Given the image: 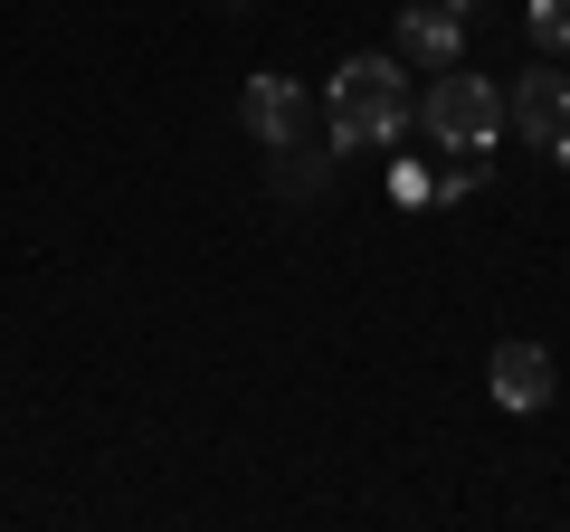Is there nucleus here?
<instances>
[{"label":"nucleus","instance_id":"nucleus-1","mask_svg":"<svg viewBox=\"0 0 570 532\" xmlns=\"http://www.w3.org/2000/svg\"><path fill=\"white\" fill-rule=\"evenodd\" d=\"M419 124V96H409V58H343L324 86V134L333 152H390Z\"/></svg>","mask_w":570,"mask_h":532},{"label":"nucleus","instance_id":"nucleus-2","mask_svg":"<svg viewBox=\"0 0 570 532\" xmlns=\"http://www.w3.org/2000/svg\"><path fill=\"white\" fill-rule=\"evenodd\" d=\"M419 134L438 152H494L504 144V86L475 67H438V86L419 96Z\"/></svg>","mask_w":570,"mask_h":532},{"label":"nucleus","instance_id":"nucleus-3","mask_svg":"<svg viewBox=\"0 0 570 532\" xmlns=\"http://www.w3.org/2000/svg\"><path fill=\"white\" fill-rule=\"evenodd\" d=\"M504 134H513V144H532V152H551L570 134V77H561V67H523V77H513Z\"/></svg>","mask_w":570,"mask_h":532},{"label":"nucleus","instance_id":"nucleus-4","mask_svg":"<svg viewBox=\"0 0 570 532\" xmlns=\"http://www.w3.org/2000/svg\"><path fill=\"white\" fill-rule=\"evenodd\" d=\"M238 124L257 134L266 152H295V134H305V86H295V77H247Z\"/></svg>","mask_w":570,"mask_h":532},{"label":"nucleus","instance_id":"nucleus-5","mask_svg":"<svg viewBox=\"0 0 570 532\" xmlns=\"http://www.w3.org/2000/svg\"><path fill=\"white\" fill-rule=\"evenodd\" d=\"M400 58L456 67V58H466V10H456V0H409V10H400Z\"/></svg>","mask_w":570,"mask_h":532},{"label":"nucleus","instance_id":"nucleus-6","mask_svg":"<svg viewBox=\"0 0 570 532\" xmlns=\"http://www.w3.org/2000/svg\"><path fill=\"white\" fill-rule=\"evenodd\" d=\"M494 400H504L513 418H532V410H551V352L542 343H494Z\"/></svg>","mask_w":570,"mask_h":532},{"label":"nucleus","instance_id":"nucleus-7","mask_svg":"<svg viewBox=\"0 0 570 532\" xmlns=\"http://www.w3.org/2000/svg\"><path fill=\"white\" fill-rule=\"evenodd\" d=\"M523 29L551 48V58H561V48H570V0H532V10H523Z\"/></svg>","mask_w":570,"mask_h":532},{"label":"nucleus","instance_id":"nucleus-8","mask_svg":"<svg viewBox=\"0 0 570 532\" xmlns=\"http://www.w3.org/2000/svg\"><path fill=\"white\" fill-rule=\"evenodd\" d=\"M551 152H561V171H570V134H561V144H551Z\"/></svg>","mask_w":570,"mask_h":532},{"label":"nucleus","instance_id":"nucleus-9","mask_svg":"<svg viewBox=\"0 0 570 532\" xmlns=\"http://www.w3.org/2000/svg\"><path fill=\"white\" fill-rule=\"evenodd\" d=\"M456 10H485V0H456Z\"/></svg>","mask_w":570,"mask_h":532}]
</instances>
